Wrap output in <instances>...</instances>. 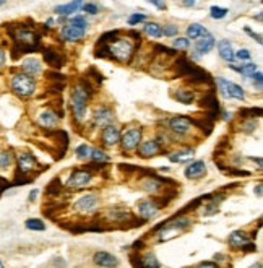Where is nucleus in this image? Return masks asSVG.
I'll list each match as a JSON object with an SVG mask.
<instances>
[{"label":"nucleus","instance_id":"obj_7","mask_svg":"<svg viewBox=\"0 0 263 268\" xmlns=\"http://www.w3.org/2000/svg\"><path fill=\"white\" fill-rule=\"evenodd\" d=\"M216 85L221 93V96H224L226 99H237V101H244L246 99V90L240 85L234 83L224 77H218L216 78Z\"/></svg>","mask_w":263,"mask_h":268},{"label":"nucleus","instance_id":"obj_50","mask_svg":"<svg viewBox=\"0 0 263 268\" xmlns=\"http://www.w3.org/2000/svg\"><path fill=\"white\" fill-rule=\"evenodd\" d=\"M37 195H39V190H37V189H33L31 192L28 193V202H29V203L36 202V200H37Z\"/></svg>","mask_w":263,"mask_h":268},{"label":"nucleus","instance_id":"obj_32","mask_svg":"<svg viewBox=\"0 0 263 268\" xmlns=\"http://www.w3.org/2000/svg\"><path fill=\"white\" fill-rule=\"evenodd\" d=\"M141 31H143V34H146L151 39L163 38V33H161V25L156 23V22H145L143 23V28H141Z\"/></svg>","mask_w":263,"mask_h":268},{"label":"nucleus","instance_id":"obj_30","mask_svg":"<svg viewBox=\"0 0 263 268\" xmlns=\"http://www.w3.org/2000/svg\"><path fill=\"white\" fill-rule=\"evenodd\" d=\"M156 234H158V241H159V242H166V241L174 239L176 236H179L180 231H177V229L174 228V226H171L169 223H166V224L161 226V231L156 233Z\"/></svg>","mask_w":263,"mask_h":268},{"label":"nucleus","instance_id":"obj_4","mask_svg":"<svg viewBox=\"0 0 263 268\" xmlns=\"http://www.w3.org/2000/svg\"><path fill=\"white\" fill-rule=\"evenodd\" d=\"M195 130V123L187 116H173L167 119V132L173 133V137H189Z\"/></svg>","mask_w":263,"mask_h":268},{"label":"nucleus","instance_id":"obj_25","mask_svg":"<svg viewBox=\"0 0 263 268\" xmlns=\"http://www.w3.org/2000/svg\"><path fill=\"white\" fill-rule=\"evenodd\" d=\"M194 154H195L194 148H180V150H176V151H171L167 154V158H169L171 163L182 164V163H189L192 158H194Z\"/></svg>","mask_w":263,"mask_h":268},{"label":"nucleus","instance_id":"obj_24","mask_svg":"<svg viewBox=\"0 0 263 268\" xmlns=\"http://www.w3.org/2000/svg\"><path fill=\"white\" fill-rule=\"evenodd\" d=\"M173 98L179 102H182V104H185V106H190V104H194V102L197 101V93L195 90H192V88H176L174 93H173Z\"/></svg>","mask_w":263,"mask_h":268},{"label":"nucleus","instance_id":"obj_5","mask_svg":"<svg viewBox=\"0 0 263 268\" xmlns=\"http://www.w3.org/2000/svg\"><path fill=\"white\" fill-rule=\"evenodd\" d=\"M141 141H143V129H141L140 126H132V127H128L127 130L122 132L119 145L122 147L124 151L134 153V151L138 150Z\"/></svg>","mask_w":263,"mask_h":268},{"label":"nucleus","instance_id":"obj_12","mask_svg":"<svg viewBox=\"0 0 263 268\" xmlns=\"http://www.w3.org/2000/svg\"><path fill=\"white\" fill-rule=\"evenodd\" d=\"M43 62L39 57H34V56H29V57H25L22 60V64H20V72H23L25 75L31 77V78H37L43 75Z\"/></svg>","mask_w":263,"mask_h":268},{"label":"nucleus","instance_id":"obj_34","mask_svg":"<svg viewBox=\"0 0 263 268\" xmlns=\"http://www.w3.org/2000/svg\"><path fill=\"white\" fill-rule=\"evenodd\" d=\"M141 266L143 268H161V263L153 252H146L143 257H141Z\"/></svg>","mask_w":263,"mask_h":268},{"label":"nucleus","instance_id":"obj_16","mask_svg":"<svg viewBox=\"0 0 263 268\" xmlns=\"http://www.w3.org/2000/svg\"><path fill=\"white\" fill-rule=\"evenodd\" d=\"M60 117L54 109H43L41 112H37L36 116V123L43 129H54L59 126Z\"/></svg>","mask_w":263,"mask_h":268},{"label":"nucleus","instance_id":"obj_27","mask_svg":"<svg viewBox=\"0 0 263 268\" xmlns=\"http://www.w3.org/2000/svg\"><path fill=\"white\" fill-rule=\"evenodd\" d=\"M228 67H231L232 70H236L237 74H240L242 77H246V78H252L258 72V67H257V64H254V62H246V64H239V65L229 64Z\"/></svg>","mask_w":263,"mask_h":268},{"label":"nucleus","instance_id":"obj_46","mask_svg":"<svg viewBox=\"0 0 263 268\" xmlns=\"http://www.w3.org/2000/svg\"><path fill=\"white\" fill-rule=\"evenodd\" d=\"M257 129V122L255 120H246L242 123V132L244 133H254Z\"/></svg>","mask_w":263,"mask_h":268},{"label":"nucleus","instance_id":"obj_10","mask_svg":"<svg viewBox=\"0 0 263 268\" xmlns=\"http://www.w3.org/2000/svg\"><path fill=\"white\" fill-rule=\"evenodd\" d=\"M116 120V114L114 111L109 106H98L95 108L93 114H91V123L96 129H104L107 126H112Z\"/></svg>","mask_w":263,"mask_h":268},{"label":"nucleus","instance_id":"obj_43","mask_svg":"<svg viewBox=\"0 0 263 268\" xmlns=\"http://www.w3.org/2000/svg\"><path fill=\"white\" fill-rule=\"evenodd\" d=\"M234 57L236 60L242 62V64H246V62H252V52L249 49H239L234 52Z\"/></svg>","mask_w":263,"mask_h":268},{"label":"nucleus","instance_id":"obj_1","mask_svg":"<svg viewBox=\"0 0 263 268\" xmlns=\"http://www.w3.org/2000/svg\"><path fill=\"white\" fill-rule=\"evenodd\" d=\"M89 98H91V90L83 81L77 83L72 93H70V108H72V114L77 123H83L86 120Z\"/></svg>","mask_w":263,"mask_h":268},{"label":"nucleus","instance_id":"obj_20","mask_svg":"<svg viewBox=\"0 0 263 268\" xmlns=\"http://www.w3.org/2000/svg\"><path fill=\"white\" fill-rule=\"evenodd\" d=\"M86 36V31L83 29H78L72 25H64L62 29H60V38H62L64 41H67V43H82V41L85 39Z\"/></svg>","mask_w":263,"mask_h":268},{"label":"nucleus","instance_id":"obj_33","mask_svg":"<svg viewBox=\"0 0 263 268\" xmlns=\"http://www.w3.org/2000/svg\"><path fill=\"white\" fill-rule=\"evenodd\" d=\"M169 224H171V226H174V228H176L177 231L182 233V231L189 229L190 226H192V218H190V216H179V218L171 220Z\"/></svg>","mask_w":263,"mask_h":268},{"label":"nucleus","instance_id":"obj_56","mask_svg":"<svg viewBox=\"0 0 263 268\" xmlns=\"http://www.w3.org/2000/svg\"><path fill=\"white\" fill-rule=\"evenodd\" d=\"M250 161H254V163H257V166H258V169H261L263 168V161H261V158L260 156H257V158H249Z\"/></svg>","mask_w":263,"mask_h":268},{"label":"nucleus","instance_id":"obj_19","mask_svg":"<svg viewBox=\"0 0 263 268\" xmlns=\"http://www.w3.org/2000/svg\"><path fill=\"white\" fill-rule=\"evenodd\" d=\"M184 176L189 179V181H197V179H201L206 176V164L205 161L201 159H195L187 164V168L184 169Z\"/></svg>","mask_w":263,"mask_h":268},{"label":"nucleus","instance_id":"obj_48","mask_svg":"<svg viewBox=\"0 0 263 268\" xmlns=\"http://www.w3.org/2000/svg\"><path fill=\"white\" fill-rule=\"evenodd\" d=\"M195 268H221V266L218 263H215V262H201Z\"/></svg>","mask_w":263,"mask_h":268},{"label":"nucleus","instance_id":"obj_40","mask_svg":"<svg viewBox=\"0 0 263 268\" xmlns=\"http://www.w3.org/2000/svg\"><path fill=\"white\" fill-rule=\"evenodd\" d=\"M221 197L219 199H213L210 203H206L205 205V210H203V215L205 216H211V215H215L216 211H218V208H219V203H221Z\"/></svg>","mask_w":263,"mask_h":268},{"label":"nucleus","instance_id":"obj_54","mask_svg":"<svg viewBox=\"0 0 263 268\" xmlns=\"http://www.w3.org/2000/svg\"><path fill=\"white\" fill-rule=\"evenodd\" d=\"M52 263L57 265V268H65V266H67V262H65L64 259H54Z\"/></svg>","mask_w":263,"mask_h":268},{"label":"nucleus","instance_id":"obj_61","mask_svg":"<svg viewBox=\"0 0 263 268\" xmlns=\"http://www.w3.org/2000/svg\"><path fill=\"white\" fill-rule=\"evenodd\" d=\"M159 171H161V172H167V171H169V168H159Z\"/></svg>","mask_w":263,"mask_h":268},{"label":"nucleus","instance_id":"obj_36","mask_svg":"<svg viewBox=\"0 0 263 268\" xmlns=\"http://www.w3.org/2000/svg\"><path fill=\"white\" fill-rule=\"evenodd\" d=\"M91 161H95V163H109L110 161V156L104 151V150H101V148H93L91 150V156H89Z\"/></svg>","mask_w":263,"mask_h":268},{"label":"nucleus","instance_id":"obj_55","mask_svg":"<svg viewBox=\"0 0 263 268\" xmlns=\"http://www.w3.org/2000/svg\"><path fill=\"white\" fill-rule=\"evenodd\" d=\"M151 5L156 7V8H159V10H166V7H167L164 2H156V0H153V2H151Z\"/></svg>","mask_w":263,"mask_h":268},{"label":"nucleus","instance_id":"obj_38","mask_svg":"<svg viewBox=\"0 0 263 268\" xmlns=\"http://www.w3.org/2000/svg\"><path fill=\"white\" fill-rule=\"evenodd\" d=\"M91 150H93V147L86 145V143H82V145H80V147H77L75 154H77V158H78V159L86 161V159H89V156H91Z\"/></svg>","mask_w":263,"mask_h":268},{"label":"nucleus","instance_id":"obj_45","mask_svg":"<svg viewBox=\"0 0 263 268\" xmlns=\"http://www.w3.org/2000/svg\"><path fill=\"white\" fill-rule=\"evenodd\" d=\"M146 22V15L143 13H132L128 16V25L130 26H135V25H140V23H145Z\"/></svg>","mask_w":263,"mask_h":268},{"label":"nucleus","instance_id":"obj_60","mask_svg":"<svg viewBox=\"0 0 263 268\" xmlns=\"http://www.w3.org/2000/svg\"><path fill=\"white\" fill-rule=\"evenodd\" d=\"M249 268H263V266H261V262H257V263H254V265L249 266Z\"/></svg>","mask_w":263,"mask_h":268},{"label":"nucleus","instance_id":"obj_17","mask_svg":"<svg viewBox=\"0 0 263 268\" xmlns=\"http://www.w3.org/2000/svg\"><path fill=\"white\" fill-rule=\"evenodd\" d=\"M161 151H163V148L158 145V141L155 138H148V140H143L140 143V147L137 150V154L140 158H143V159H149V158L158 156Z\"/></svg>","mask_w":263,"mask_h":268},{"label":"nucleus","instance_id":"obj_18","mask_svg":"<svg viewBox=\"0 0 263 268\" xmlns=\"http://www.w3.org/2000/svg\"><path fill=\"white\" fill-rule=\"evenodd\" d=\"M93 263L99 268H117L119 266V259L107 251H98L93 255Z\"/></svg>","mask_w":263,"mask_h":268},{"label":"nucleus","instance_id":"obj_15","mask_svg":"<svg viewBox=\"0 0 263 268\" xmlns=\"http://www.w3.org/2000/svg\"><path fill=\"white\" fill-rule=\"evenodd\" d=\"M215 46H216V38L208 33L206 36L195 41V50H194V54H192V59L198 60L200 57L210 54L211 50L215 49Z\"/></svg>","mask_w":263,"mask_h":268},{"label":"nucleus","instance_id":"obj_6","mask_svg":"<svg viewBox=\"0 0 263 268\" xmlns=\"http://www.w3.org/2000/svg\"><path fill=\"white\" fill-rule=\"evenodd\" d=\"M101 208V197L96 192H88L83 193L82 197H78L73 203V210L78 215H93Z\"/></svg>","mask_w":263,"mask_h":268},{"label":"nucleus","instance_id":"obj_11","mask_svg":"<svg viewBox=\"0 0 263 268\" xmlns=\"http://www.w3.org/2000/svg\"><path fill=\"white\" fill-rule=\"evenodd\" d=\"M95 181V176H93V172L88 171V169H77L73 171L72 174L68 176L65 185L68 189H85L88 187V185H91Z\"/></svg>","mask_w":263,"mask_h":268},{"label":"nucleus","instance_id":"obj_35","mask_svg":"<svg viewBox=\"0 0 263 268\" xmlns=\"http://www.w3.org/2000/svg\"><path fill=\"white\" fill-rule=\"evenodd\" d=\"M25 228L29 229V231H36V233H41V231H46V223L39 218H28L25 221Z\"/></svg>","mask_w":263,"mask_h":268},{"label":"nucleus","instance_id":"obj_52","mask_svg":"<svg viewBox=\"0 0 263 268\" xmlns=\"http://www.w3.org/2000/svg\"><path fill=\"white\" fill-rule=\"evenodd\" d=\"M254 193L257 195L258 199H261V195H263V185H261V184H257V185H255Z\"/></svg>","mask_w":263,"mask_h":268},{"label":"nucleus","instance_id":"obj_23","mask_svg":"<svg viewBox=\"0 0 263 268\" xmlns=\"http://www.w3.org/2000/svg\"><path fill=\"white\" fill-rule=\"evenodd\" d=\"M216 49H218V56L226 62V64H234L236 62V57H234V52L236 50L232 49V44L231 41L228 39H221L216 43Z\"/></svg>","mask_w":263,"mask_h":268},{"label":"nucleus","instance_id":"obj_13","mask_svg":"<svg viewBox=\"0 0 263 268\" xmlns=\"http://www.w3.org/2000/svg\"><path fill=\"white\" fill-rule=\"evenodd\" d=\"M228 244L236 251H254L255 249V245L252 244L249 234L242 229L231 233L229 238H228Z\"/></svg>","mask_w":263,"mask_h":268},{"label":"nucleus","instance_id":"obj_22","mask_svg":"<svg viewBox=\"0 0 263 268\" xmlns=\"http://www.w3.org/2000/svg\"><path fill=\"white\" fill-rule=\"evenodd\" d=\"M13 38L16 43L20 44H23V46H33L36 43V33L33 29H29L26 26H18L15 29V33H13Z\"/></svg>","mask_w":263,"mask_h":268},{"label":"nucleus","instance_id":"obj_8","mask_svg":"<svg viewBox=\"0 0 263 268\" xmlns=\"http://www.w3.org/2000/svg\"><path fill=\"white\" fill-rule=\"evenodd\" d=\"M15 163H16V169L22 176H29L34 171L39 169V163L36 156L29 151H20L15 154Z\"/></svg>","mask_w":263,"mask_h":268},{"label":"nucleus","instance_id":"obj_41","mask_svg":"<svg viewBox=\"0 0 263 268\" xmlns=\"http://www.w3.org/2000/svg\"><path fill=\"white\" fill-rule=\"evenodd\" d=\"M228 13H229V10L222 8V7H211L210 8V16L213 20H222V18L228 16Z\"/></svg>","mask_w":263,"mask_h":268},{"label":"nucleus","instance_id":"obj_51","mask_svg":"<svg viewBox=\"0 0 263 268\" xmlns=\"http://www.w3.org/2000/svg\"><path fill=\"white\" fill-rule=\"evenodd\" d=\"M246 33H247V34H250V36L254 38V39H257V43H258V44H261V36H260V34L254 33V31H252L250 28H246Z\"/></svg>","mask_w":263,"mask_h":268},{"label":"nucleus","instance_id":"obj_28","mask_svg":"<svg viewBox=\"0 0 263 268\" xmlns=\"http://www.w3.org/2000/svg\"><path fill=\"white\" fill-rule=\"evenodd\" d=\"M83 2H78V0H75V2H68V4H64V5H57L54 8L55 15L59 16H73V13L77 12L78 8H82Z\"/></svg>","mask_w":263,"mask_h":268},{"label":"nucleus","instance_id":"obj_21","mask_svg":"<svg viewBox=\"0 0 263 268\" xmlns=\"http://www.w3.org/2000/svg\"><path fill=\"white\" fill-rule=\"evenodd\" d=\"M163 187H164V182L156 176H146L143 179H140V189L149 195L159 193L163 190Z\"/></svg>","mask_w":263,"mask_h":268},{"label":"nucleus","instance_id":"obj_31","mask_svg":"<svg viewBox=\"0 0 263 268\" xmlns=\"http://www.w3.org/2000/svg\"><path fill=\"white\" fill-rule=\"evenodd\" d=\"M106 218L109 221H128L132 216H130V211L125 210V208H110L107 210L106 213Z\"/></svg>","mask_w":263,"mask_h":268},{"label":"nucleus","instance_id":"obj_29","mask_svg":"<svg viewBox=\"0 0 263 268\" xmlns=\"http://www.w3.org/2000/svg\"><path fill=\"white\" fill-rule=\"evenodd\" d=\"M15 164L13 150H0V172H7Z\"/></svg>","mask_w":263,"mask_h":268},{"label":"nucleus","instance_id":"obj_58","mask_svg":"<svg viewBox=\"0 0 263 268\" xmlns=\"http://www.w3.org/2000/svg\"><path fill=\"white\" fill-rule=\"evenodd\" d=\"M182 5L187 7V8H192V7L197 5V2H194V0H187V2H182Z\"/></svg>","mask_w":263,"mask_h":268},{"label":"nucleus","instance_id":"obj_2","mask_svg":"<svg viewBox=\"0 0 263 268\" xmlns=\"http://www.w3.org/2000/svg\"><path fill=\"white\" fill-rule=\"evenodd\" d=\"M7 85H8V90L12 91L15 96L22 99L33 98L37 91V81L31 77L25 75L23 72L20 70H13L12 74L8 75Z\"/></svg>","mask_w":263,"mask_h":268},{"label":"nucleus","instance_id":"obj_59","mask_svg":"<svg viewBox=\"0 0 263 268\" xmlns=\"http://www.w3.org/2000/svg\"><path fill=\"white\" fill-rule=\"evenodd\" d=\"M231 117H232V112H228V111L222 112V119L224 120H231Z\"/></svg>","mask_w":263,"mask_h":268},{"label":"nucleus","instance_id":"obj_49","mask_svg":"<svg viewBox=\"0 0 263 268\" xmlns=\"http://www.w3.org/2000/svg\"><path fill=\"white\" fill-rule=\"evenodd\" d=\"M5 64H7V52H5V49L0 46V68L5 67Z\"/></svg>","mask_w":263,"mask_h":268},{"label":"nucleus","instance_id":"obj_3","mask_svg":"<svg viewBox=\"0 0 263 268\" xmlns=\"http://www.w3.org/2000/svg\"><path fill=\"white\" fill-rule=\"evenodd\" d=\"M107 52L119 64H130L135 56V43L127 36L116 38L107 44Z\"/></svg>","mask_w":263,"mask_h":268},{"label":"nucleus","instance_id":"obj_63","mask_svg":"<svg viewBox=\"0 0 263 268\" xmlns=\"http://www.w3.org/2000/svg\"><path fill=\"white\" fill-rule=\"evenodd\" d=\"M7 5V2H4V0H0V7H5Z\"/></svg>","mask_w":263,"mask_h":268},{"label":"nucleus","instance_id":"obj_9","mask_svg":"<svg viewBox=\"0 0 263 268\" xmlns=\"http://www.w3.org/2000/svg\"><path fill=\"white\" fill-rule=\"evenodd\" d=\"M161 208H163V205L155 199H141L137 203V213L140 218L145 221L156 218V216L161 213Z\"/></svg>","mask_w":263,"mask_h":268},{"label":"nucleus","instance_id":"obj_42","mask_svg":"<svg viewBox=\"0 0 263 268\" xmlns=\"http://www.w3.org/2000/svg\"><path fill=\"white\" fill-rule=\"evenodd\" d=\"M190 46H192V43L187 38H174V41H173V47L177 50H187V49H190Z\"/></svg>","mask_w":263,"mask_h":268},{"label":"nucleus","instance_id":"obj_14","mask_svg":"<svg viewBox=\"0 0 263 268\" xmlns=\"http://www.w3.org/2000/svg\"><path fill=\"white\" fill-rule=\"evenodd\" d=\"M120 135H122V130L112 123V126H107L101 130V141L106 148H114L120 143Z\"/></svg>","mask_w":263,"mask_h":268},{"label":"nucleus","instance_id":"obj_37","mask_svg":"<svg viewBox=\"0 0 263 268\" xmlns=\"http://www.w3.org/2000/svg\"><path fill=\"white\" fill-rule=\"evenodd\" d=\"M68 25H72V26H75V28H78V29H83V31H86L89 23H88V20H86V16H85V15H73L72 18H70Z\"/></svg>","mask_w":263,"mask_h":268},{"label":"nucleus","instance_id":"obj_64","mask_svg":"<svg viewBox=\"0 0 263 268\" xmlns=\"http://www.w3.org/2000/svg\"><path fill=\"white\" fill-rule=\"evenodd\" d=\"M0 268H5V265H4V262H2V260H0Z\"/></svg>","mask_w":263,"mask_h":268},{"label":"nucleus","instance_id":"obj_39","mask_svg":"<svg viewBox=\"0 0 263 268\" xmlns=\"http://www.w3.org/2000/svg\"><path fill=\"white\" fill-rule=\"evenodd\" d=\"M161 33H163L164 38H177L179 26L174 23H166L164 26H161Z\"/></svg>","mask_w":263,"mask_h":268},{"label":"nucleus","instance_id":"obj_47","mask_svg":"<svg viewBox=\"0 0 263 268\" xmlns=\"http://www.w3.org/2000/svg\"><path fill=\"white\" fill-rule=\"evenodd\" d=\"M252 83H254V86H255L258 91L263 88V74H261L260 70L257 72V74H255L254 77H252Z\"/></svg>","mask_w":263,"mask_h":268},{"label":"nucleus","instance_id":"obj_26","mask_svg":"<svg viewBox=\"0 0 263 268\" xmlns=\"http://www.w3.org/2000/svg\"><path fill=\"white\" fill-rule=\"evenodd\" d=\"M185 33H187L185 38L192 43V41H198V39H201L203 36H206V34L210 33V31H208L206 26H203V25H200V23H192V25L187 26Z\"/></svg>","mask_w":263,"mask_h":268},{"label":"nucleus","instance_id":"obj_62","mask_svg":"<svg viewBox=\"0 0 263 268\" xmlns=\"http://www.w3.org/2000/svg\"><path fill=\"white\" fill-rule=\"evenodd\" d=\"M261 18H263V15H261V12H260V13L257 15V20H258V22H261Z\"/></svg>","mask_w":263,"mask_h":268},{"label":"nucleus","instance_id":"obj_53","mask_svg":"<svg viewBox=\"0 0 263 268\" xmlns=\"http://www.w3.org/2000/svg\"><path fill=\"white\" fill-rule=\"evenodd\" d=\"M213 259H215V263L219 265L221 262H224V260H226V255H224V254H215Z\"/></svg>","mask_w":263,"mask_h":268},{"label":"nucleus","instance_id":"obj_44","mask_svg":"<svg viewBox=\"0 0 263 268\" xmlns=\"http://www.w3.org/2000/svg\"><path fill=\"white\" fill-rule=\"evenodd\" d=\"M82 8H83V12H86V15H91V16H95V15L99 13V5L95 4V2H86V4L82 5Z\"/></svg>","mask_w":263,"mask_h":268},{"label":"nucleus","instance_id":"obj_57","mask_svg":"<svg viewBox=\"0 0 263 268\" xmlns=\"http://www.w3.org/2000/svg\"><path fill=\"white\" fill-rule=\"evenodd\" d=\"M54 25H55V20L54 18H47L46 20V28H54Z\"/></svg>","mask_w":263,"mask_h":268}]
</instances>
